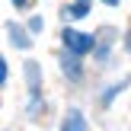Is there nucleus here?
<instances>
[{"instance_id":"nucleus-1","label":"nucleus","mask_w":131,"mask_h":131,"mask_svg":"<svg viewBox=\"0 0 131 131\" xmlns=\"http://www.w3.org/2000/svg\"><path fill=\"white\" fill-rule=\"evenodd\" d=\"M64 45H67V51H74V54H86L96 42H93V35H86V32L67 29V32H64Z\"/></svg>"},{"instance_id":"nucleus-2","label":"nucleus","mask_w":131,"mask_h":131,"mask_svg":"<svg viewBox=\"0 0 131 131\" xmlns=\"http://www.w3.org/2000/svg\"><path fill=\"white\" fill-rule=\"evenodd\" d=\"M61 131H86V118L80 115V109H70L67 115H64V125Z\"/></svg>"},{"instance_id":"nucleus-3","label":"nucleus","mask_w":131,"mask_h":131,"mask_svg":"<svg viewBox=\"0 0 131 131\" xmlns=\"http://www.w3.org/2000/svg\"><path fill=\"white\" fill-rule=\"evenodd\" d=\"M10 38H13V45H19V48H29V38H26L23 29H16V26H10Z\"/></svg>"},{"instance_id":"nucleus-4","label":"nucleus","mask_w":131,"mask_h":131,"mask_svg":"<svg viewBox=\"0 0 131 131\" xmlns=\"http://www.w3.org/2000/svg\"><path fill=\"white\" fill-rule=\"evenodd\" d=\"M64 70H67L70 77H77V74H80V64H77V58H74V51H70V54L64 58Z\"/></svg>"},{"instance_id":"nucleus-5","label":"nucleus","mask_w":131,"mask_h":131,"mask_svg":"<svg viewBox=\"0 0 131 131\" xmlns=\"http://www.w3.org/2000/svg\"><path fill=\"white\" fill-rule=\"evenodd\" d=\"M86 13H90V0H77L70 6V16H86Z\"/></svg>"},{"instance_id":"nucleus-6","label":"nucleus","mask_w":131,"mask_h":131,"mask_svg":"<svg viewBox=\"0 0 131 131\" xmlns=\"http://www.w3.org/2000/svg\"><path fill=\"white\" fill-rule=\"evenodd\" d=\"M6 83V61H3V54H0V86Z\"/></svg>"},{"instance_id":"nucleus-7","label":"nucleus","mask_w":131,"mask_h":131,"mask_svg":"<svg viewBox=\"0 0 131 131\" xmlns=\"http://www.w3.org/2000/svg\"><path fill=\"white\" fill-rule=\"evenodd\" d=\"M102 3H109V6H115V3H118V0H102Z\"/></svg>"},{"instance_id":"nucleus-8","label":"nucleus","mask_w":131,"mask_h":131,"mask_svg":"<svg viewBox=\"0 0 131 131\" xmlns=\"http://www.w3.org/2000/svg\"><path fill=\"white\" fill-rule=\"evenodd\" d=\"M13 3H16V6H26V0H13Z\"/></svg>"}]
</instances>
